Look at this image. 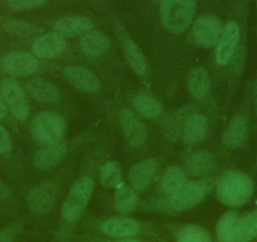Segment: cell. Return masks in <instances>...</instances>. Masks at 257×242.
<instances>
[{
	"label": "cell",
	"instance_id": "1",
	"mask_svg": "<svg viewBox=\"0 0 257 242\" xmlns=\"http://www.w3.org/2000/svg\"><path fill=\"white\" fill-rule=\"evenodd\" d=\"M217 198L228 207H242L251 199L253 182L248 174L239 170H228L217 183Z\"/></svg>",
	"mask_w": 257,
	"mask_h": 242
},
{
	"label": "cell",
	"instance_id": "2",
	"mask_svg": "<svg viewBox=\"0 0 257 242\" xmlns=\"http://www.w3.org/2000/svg\"><path fill=\"white\" fill-rule=\"evenodd\" d=\"M197 0H162L160 19L163 27L174 34L189 28L196 16Z\"/></svg>",
	"mask_w": 257,
	"mask_h": 242
},
{
	"label": "cell",
	"instance_id": "3",
	"mask_svg": "<svg viewBox=\"0 0 257 242\" xmlns=\"http://www.w3.org/2000/svg\"><path fill=\"white\" fill-rule=\"evenodd\" d=\"M66 120L54 111H42L33 118L31 124L32 138L42 145L61 143L66 137Z\"/></svg>",
	"mask_w": 257,
	"mask_h": 242
},
{
	"label": "cell",
	"instance_id": "4",
	"mask_svg": "<svg viewBox=\"0 0 257 242\" xmlns=\"http://www.w3.org/2000/svg\"><path fill=\"white\" fill-rule=\"evenodd\" d=\"M95 191V180L91 177H82L76 180L67 196L63 199L61 214L64 221L73 222L83 213Z\"/></svg>",
	"mask_w": 257,
	"mask_h": 242
},
{
	"label": "cell",
	"instance_id": "5",
	"mask_svg": "<svg viewBox=\"0 0 257 242\" xmlns=\"http://www.w3.org/2000/svg\"><path fill=\"white\" fill-rule=\"evenodd\" d=\"M209 189H211V183H208V180L188 182L182 188L170 194L168 198V206L175 212L188 211L202 203Z\"/></svg>",
	"mask_w": 257,
	"mask_h": 242
},
{
	"label": "cell",
	"instance_id": "6",
	"mask_svg": "<svg viewBox=\"0 0 257 242\" xmlns=\"http://www.w3.org/2000/svg\"><path fill=\"white\" fill-rule=\"evenodd\" d=\"M223 26L221 19L213 14H203L196 19L190 32V39L202 48L216 47L219 41Z\"/></svg>",
	"mask_w": 257,
	"mask_h": 242
},
{
	"label": "cell",
	"instance_id": "7",
	"mask_svg": "<svg viewBox=\"0 0 257 242\" xmlns=\"http://www.w3.org/2000/svg\"><path fill=\"white\" fill-rule=\"evenodd\" d=\"M57 202V187L52 182H44L32 187L27 194V206L34 214H47Z\"/></svg>",
	"mask_w": 257,
	"mask_h": 242
},
{
	"label": "cell",
	"instance_id": "8",
	"mask_svg": "<svg viewBox=\"0 0 257 242\" xmlns=\"http://www.w3.org/2000/svg\"><path fill=\"white\" fill-rule=\"evenodd\" d=\"M2 95L7 103V107L12 111L18 120L24 121L28 118L29 105L27 101L26 92L19 85L18 81L12 77L4 78L2 82Z\"/></svg>",
	"mask_w": 257,
	"mask_h": 242
},
{
	"label": "cell",
	"instance_id": "9",
	"mask_svg": "<svg viewBox=\"0 0 257 242\" xmlns=\"http://www.w3.org/2000/svg\"><path fill=\"white\" fill-rule=\"evenodd\" d=\"M2 68L12 76H31L39 68L38 58L27 52H11L2 59Z\"/></svg>",
	"mask_w": 257,
	"mask_h": 242
},
{
	"label": "cell",
	"instance_id": "10",
	"mask_svg": "<svg viewBox=\"0 0 257 242\" xmlns=\"http://www.w3.org/2000/svg\"><path fill=\"white\" fill-rule=\"evenodd\" d=\"M121 130L123 133L126 142L133 148L142 147L148 137L147 128L144 123L132 110H122L118 115Z\"/></svg>",
	"mask_w": 257,
	"mask_h": 242
},
{
	"label": "cell",
	"instance_id": "11",
	"mask_svg": "<svg viewBox=\"0 0 257 242\" xmlns=\"http://www.w3.org/2000/svg\"><path fill=\"white\" fill-rule=\"evenodd\" d=\"M239 39V27L236 22H228L223 27L219 41L216 46V62L226 66L233 58Z\"/></svg>",
	"mask_w": 257,
	"mask_h": 242
},
{
	"label": "cell",
	"instance_id": "12",
	"mask_svg": "<svg viewBox=\"0 0 257 242\" xmlns=\"http://www.w3.org/2000/svg\"><path fill=\"white\" fill-rule=\"evenodd\" d=\"M64 80L83 93H95L100 90V78L90 70L81 66H68L63 70Z\"/></svg>",
	"mask_w": 257,
	"mask_h": 242
},
{
	"label": "cell",
	"instance_id": "13",
	"mask_svg": "<svg viewBox=\"0 0 257 242\" xmlns=\"http://www.w3.org/2000/svg\"><path fill=\"white\" fill-rule=\"evenodd\" d=\"M67 47L66 39L57 32L42 34L32 44V51L37 58L52 59L61 56Z\"/></svg>",
	"mask_w": 257,
	"mask_h": 242
},
{
	"label": "cell",
	"instance_id": "14",
	"mask_svg": "<svg viewBox=\"0 0 257 242\" xmlns=\"http://www.w3.org/2000/svg\"><path fill=\"white\" fill-rule=\"evenodd\" d=\"M158 167H159V164H158L157 159H153V158L142 160V162H138L137 164L133 165L128 170L130 187L137 192L145 191L153 183Z\"/></svg>",
	"mask_w": 257,
	"mask_h": 242
},
{
	"label": "cell",
	"instance_id": "15",
	"mask_svg": "<svg viewBox=\"0 0 257 242\" xmlns=\"http://www.w3.org/2000/svg\"><path fill=\"white\" fill-rule=\"evenodd\" d=\"M140 224L130 217H110L101 224V231L115 238H130L139 233Z\"/></svg>",
	"mask_w": 257,
	"mask_h": 242
},
{
	"label": "cell",
	"instance_id": "16",
	"mask_svg": "<svg viewBox=\"0 0 257 242\" xmlns=\"http://www.w3.org/2000/svg\"><path fill=\"white\" fill-rule=\"evenodd\" d=\"M208 132V121L201 112H192L185 117L182 135L185 144L194 145L201 143Z\"/></svg>",
	"mask_w": 257,
	"mask_h": 242
},
{
	"label": "cell",
	"instance_id": "17",
	"mask_svg": "<svg viewBox=\"0 0 257 242\" xmlns=\"http://www.w3.org/2000/svg\"><path fill=\"white\" fill-rule=\"evenodd\" d=\"M67 154V147L62 143L43 145L34 155L33 164L37 170H48L58 165Z\"/></svg>",
	"mask_w": 257,
	"mask_h": 242
},
{
	"label": "cell",
	"instance_id": "18",
	"mask_svg": "<svg viewBox=\"0 0 257 242\" xmlns=\"http://www.w3.org/2000/svg\"><path fill=\"white\" fill-rule=\"evenodd\" d=\"M57 33L66 37L83 36L92 31L93 23L90 18L83 16H70L58 19L53 26Z\"/></svg>",
	"mask_w": 257,
	"mask_h": 242
},
{
	"label": "cell",
	"instance_id": "19",
	"mask_svg": "<svg viewBox=\"0 0 257 242\" xmlns=\"http://www.w3.org/2000/svg\"><path fill=\"white\" fill-rule=\"evenodd\" d=\"M216 157L211 152L199 150V152L190 154L185 159L184 170L194 177H203V175L211 174L216 169Z\"/></svg>",
	"mask_w": 257,
	"mask_h": 242
},
{
	"label": "cell",
	"instance_id": "20",
	"mask_svg": "<svg viewBox=\"0 0 257 242\" xmlns=\"http://www.w3.org/2000/svg\"><path fill=\"white\" fill-rule=\"evenodd\" d=\"M257 237V211L239 217L226 242H251Z\"/></svg>",
	"mask_w": 257,
	"mask_h": 242
},
{
	"label": "cell",
	"instance_id": "21",
	"mask_svg": "<svg viewBox=\"0 0 257 242\" xmlns=\"http://www.w3.org/2000/svg\"><path fill=\"white\" fill-rule=\"evenodd\" d=\"M248 132V125H247V118L244 115H237L233 120L229 123L227 129L224 130L222 143L224 147L236 149L239 148L244 143Z\"/></svg>",
	"mask_w": 257,
	"mask_h": 242
},
{
	"label": "cell",
	"instance_id": "22",
	"mask_svg": "<svg viewBox=\"0 0 257 242\" xmlns=\"http://www.w3.org/2000/svg\"><path fill=\"white\" fill-rule=\"evenodd\" d=\"M78 46L86 57H100L108 51L110 39L101 32L91 31L81 36Z\"/></svg>",
	"mask_w": 257,
	"mask_h": 242
},
{
	"label": "cell",
	"instance_id": "23",
	"mask_svg": "<svg viewBox=\"0 0 257 242\" xmlns=\"http://www.w3.org/2000/svg\"><path fill=\"white\" fill-rule=\"evenodd\" d=\"M122 52L127 65L138 76H144L147 73V58L140 49V47L128 37H122Z\"/></svg>",
	"mask_w": 257,
	"mask_h": 242
},
{
	"label": "cell",
	"instance_id": "24",
	"mask_svg": "<svg viewBox=\"0 0 257 242\" xmlns=\"http://www.w3.org/2000/svg\"><path fill=\"white\" fill-rule=\"evenodd\" d=\"M187 87L190 95L197 100H202L211 90V78L208 72L202 67H194L187 77Z\"/></svg>",
	"mask_w": 257,
	"mask_h": 242
},
{
	"label": "cell",
	"instance_id": "25",
	"mask_svg": "<svg viewBox=\"0 0 257 242\" xmlns=\"http://www.w3.org/2000/svg\"><path fill=\"white\" fill-rule=\"evenodd\" d=\"M113 206H115L116 211L122 216L133 213L139 206V196H138L137 191L125 184L121 186L115 192Z\"/></svg>",
	"mask_w": 257,
	"mask_h": 242
},
{
	"label": "cell",
	"instance_id": "26",
	"mask_svg": "<svg viewBox=\"0 0 257 242\" xmlns=\"http://www.w3.org/2000/svg\"><path fill=\"white\" fill-rule=\"evenodd\" d=\"M98 182L106 189H117L123 186L121 167L116 162H106L98 170Z\"/></svg>",
	"mask_w": 257,
	"mask_h": 242
},
{
	"label": "cell",
	"instance_id": "27",
	"mask_svg": "<svg viewBox=\"0 0 257 242\" xmlns=\"http://www.w3.org/2000/svg\"><path fill=\"white\" fill-rule=\"evenodd\" d=\"M28 88L31 95L41 102H56L59 100L58 88L43 78H36L31 81Z\"/></svg>",
	"mask_w": 257,
	"mask_h": 242
},
{
	"label": "cell",
	"instance_id": "28",
	"mask_svg": "<svg viewBox=\"0 0 257 242\" xmlns=\"http://www.w3.org/2000/svg\"><path fill=\"white\" fill-rule=\"evenodd\" d=\"M188 183L187 172L178 165H172L164 173L162 180V189L165 194H173L178 189Z\"/></svg>",
	"mask_w": 257,
	"mask_h": 242
},
{
	"label": "cell",
	"instance_id": "29",
	"mask_svg": "<svg viewBox=\"0 0 257 242\" xmlns=\"http://www.w3.org/2000/svg\"><path fill=\"white\" fill-rule=\"evenodd\" d=\"M134 108L145 118H157L163 112L162 105L154 97L145 93L135 96Z\"/></svg>",
	"mask_w": 257,
	"mask_h": 242
},
{
	"label": "cell",
	"instance_id": "30",
	"mask_svg": "<svg viewBox=\"0 0 257 242\" xmlns=\"http://www.w3.org/2000/svg\"><path fill=\"white\" fill-rule=\"evenodd\" d=\"M177 242H212L208 231L198 224H185L179 229Z\"/></svg>",
	"mask_w": 257,
	"mask_h": 242
},
{
	"label": "cell",
	"instance_id": "31",
	"mask_svg": "<svg viewBox=\"0 0 257 242\" xmlns=\"http://www.w3.org/2000/svg\"><path fill=\"white\" fill-rule=\"evenodd\" d=\"M4 28L9 34L16 37H31L38 32L34 24L21 19H8L4 24Z\"/></svg>",
	"mask_w": 257,
	"mask_h": 242
},
{
	"label": "cell",
	"instance_id": "32",
	"mask_svg": "<svg viewBox=\"0 0 257 242\" xmlns=\"http://www.w3.org/2000/svg\"><path fill=\"white\" fill-rule=\"evenodd\" d=\"M239 218L238 212L236 211H228L219 218L218 223H217V234L221 242H226L228 238L229 233L233 229L234 224H236L237 219Z\"/></svg>",
	"mask_w": 257,
	"mask_h": 242
},
{
	"label": "cell",
	"instance_id": "33",
	"mask_svg": "<svg viewBox=\"0 0 257 242\" xmlns=\"http://www.w3.org/2000/svg\"><path fill=\"white\" fill-rule=\"evenodd\" d=\"M8 3L14 11L23 12L43 7L44 4L48 3V0H9Z\"/></svg>",
	"mask_w": 257,
	"mask_h": 242
},
{
	"label": "cell",
	"instance_id": "34",
	"mask_svg": "<svg viewBox=\"0 0 257 242\" xmlns=\"http://www.w3.org/2000/svg\"><path fill=\"white\" fill-rule=\"evenodd\" d=\"M19 233V224L13 223L0 231V242H14Z\"/></svg>",
	"mask_w": 257,
	"mask_h": 242
},
{
	"label": "cell",
	"instance_id": "35",
	"mask_svg": "<svg viewBox=\"0 0 257 242\" xmlns=\"http://www.w3.org/2000/svg\"><path fill=\"white\" fill-rule=\"evenodd\" d=\"M12 150V140L6 128L0 124V155H8Z\"/></svg>",
	"mask_w": 257,
	"mask_h": 242
},
{
	"label": "cell",
	"instance_id": "36",
	"mask_svg": "<svg viewBox=\"0 0 257 242\" xmlns=\"http://www.w3.org/2000/svg\"><path fill=\"white\" fill-rule=\"evenodd\" d=\"M9 194H11V189L8 188V186L4 184L3 182H0V202L6 201L9 197Z\"/></svg>",
	"mask_w": 257,
	"mask_h": 242
},
{
	"label": "cell",
	"instance_id": "37",
	"mask_svg": "<svg viewBox=\"0 0 257 242\" xmlns=\"http://www.w3.org/2000/svg\"><path fill=\"white\" fill-rule=\"evenodd\" d=\"M7 113H8V107H7V103L4 101L3 95L0 92V120L7 117Z\"/></svg>",
	"mask_w": 257,
	"mask_h": 242
},
{
	"label": "cell",
	"instance_id": "38",
	"mask_svg": "<svg viewBox=\"0 0 257 242\" xmlns=\"http://www.w3.org/2000/svg\"><path fill=\"white\" fill-rule=\"evenodd\" d=\"M117 242H140L139 239H134V238H132V237H130V238H122V239H118Z\"/></svg>",
	"mask_w": 257,
	"mask_h": 242
},
{
	"label": "cell",
	"instance_id": "39",
	"mask_svg": "<svg viewBox=\"0 0 257 242\" xmlns=\"http://www.w3.org/2000/svg\"><path fill=\"white\" fill-rule=\"evenodd\" d=\"M254 107H256V110H257V87H256V90H254Z\"/></svg>",
	"mask_w": 257,
	"mask_h": 242
},
{
	"label": "cell",
	"instance_id": "40",
	"mask_svg": "<svg viewBox=\"0 0 257 242\" xmlns=\"http://www.w3.org/2000/svg\"><path fill=\"white\" fill-rule=\"evenodd\" d=\"M153 2H159V0H153Z\"/></svg>",
	"mask_w": 257,
	"mask_h": 242
},
{
	"label": "cell",
	"instance_id": "41",
	"mask_svg": "<svg viewBox=\"0 0 257 242\" xmlns=\"http://www.w3.org/2000/svg\"><path fill=\"white\" fill-rule=\"evenodd\" d=\"M92 2H98V0H92Z\"/></svg>",
	"mask_w": 257,
	"mask_h": 242
},
{
	"label": "cell",
	"instance_id": "42",
	"mask_svg": "<svg viewBox=\"0 0 257 242\" xmlns=\"http://www.w3.org/2000/svg\"><path fill=\"white\" fill-rule=\"evenodd\" d=\"M8 2H9V0H8Z\"/></svg>",
	"mask_w": 257,
	"mask_h": 242
}]
</instances>
